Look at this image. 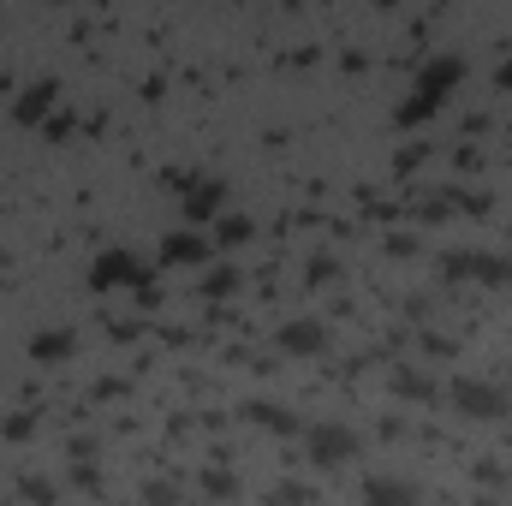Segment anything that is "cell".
<instances>
[{
	"instance_id": "obj_1",
	"label": "cell",
	"mask_w": 512,
	"mask_h": 506,
	"mask_svg": "<svg viewBox=\"0 0 512 506\" xmlns=\"http://www.w3.org/2000/svg\"><path fill=\"white\" fill-rule=\"evenodd\" d=\"M459 78H465V60H459V54H441V60H429V66H423V78H417V90H411V102L399 108V126H417V120H429V114L441 108V96H447Z\"/></svg>"
},
{
	"instance_id": "obj_16",
	"label": "cell",
	"mask_w": 512,
	"mask_h": 506,
	"mask_svg": "<svg viewBox=\"0 0 512 506\" xmlns=\"http://www.w3.org/2000/svg\"><path fill=\"white\" fill-rule=\"evenodd\" d=\"M203 489H209L215 501H227V495H233V477H227V471H209V483H203Z\"/></svg>"
},
{
	"instance_id": "obj_11",
	"label": "cell",
	"mask_w": 512,
	"mask_h": 506,
	"mask_svg": "<svg viewBox=\"0 0 512 506\" xmlns=\"http://www.w3.org/2000/svg\"><path fill=\"white\" fill-rule=\"evenodd\" d=\"M48 102H54V84H30V90H24V102H18V120H36Z\"/></svg>"
},
{
	"instance_id": "obj_5",
	"label": "cell",
	"mask_w": 512,
	"mask_h": 506,
	"mask_svg": "<svg viewBox=\"0 0 512 506\" xmlns=\"http://www.w3.org/2000/svg\"><path fill=\"white\" fill-rule=\"evenodd\" d=\"M96 286H149V274H143V262L131 251H102L96 256V274H90Z\"/></svg>"
},
{
	"instance_id": "obj_18",
	"label": "cell",
	"mask_w": 512,
	"mask_h": 506,
	"mask_svg": "<svg viewBox=\"0 0 512 506\" xmlns=\"http://www.w3.org/2000/svg\"><path fill=\"white\" fill-rule=\"evenodd\" d=\"M501 84H512V66H501Z\"/></svg>"
},
{
	"instance_id": "obj_2",
	"label": "cell",
	"mask_w": 512,
	"mask_h": 506,
	"mask_svg": "<svg viewBox=\"0 0 512 506\" xmlns=\"http://www.w3.org/2000/svg\"><path fill=\"white\" fill-rule=\"evenodd\" d=\"M304 453H310V465H352L358 459V435L346 429V423H316V429H304Z\"/></svg>"
},
{
	"instance_id": "obj_7",
	"label": "cell",
	"mask_w": 512,
	"mask_h": 506,
	"mask_svg": "<svg viewBox=\"0 0 512 506\" xmlns=\"http://www.w3.org/2000/svg\"><path fill=\"white\" fill-rule=\"evenodd\" d=\"M221 197H227L221 179H197V185L185 191V215H191V221H209V215L221 209Z\"/></svg>"
},
{
	"instance_id": "obj_13",
	"label": "cell",
	"mask_w": 512,
	"mask_h": 506,
	"mask_svg": "<svg viewBox=\"0 0 512 506\" xmlns=\"http://www.w3.org/2000/svg\"><path fill=\"white\" fill-rule=\"evenodd\" d=\"M393 387H399L405 399H429V393H435V387H429V376H417V370H399V376H393Z\"/></svg>"
},
{
	"instance_id": "obj_17",
	"label": "cell",
	"mask_w": 512,
	"mask_h": 506,
	"mask_svg": "<svg viewBox=\"0 0 512 506\" xmlns=\"http://www.w3.org/2000/svg\"><path fill=\"white\" fill-rule=\"evenodd\" d=\"M149 501L167 506V501H179V489H167V483H149Z\"/></svg>"
},
{
	"instance_id": "obj_9",
	"label": "cell",
	"mask_w": 512,
	"mask_h": 506,
	"mask_svg": "<svg viewBox=\"0 0 512 506\" xmlns=\"http://www.w3.org/2000/svg\"><path fill=\"white\" fill-rule=\"evenodd\" d=\"M167 262H203L209 256V239H197V233H179V239H167Z\"/></svg>"
},
{
	"instance_id": "obj_15",
	"label": "cell",
	"mask_w": 512,
	"mask_h": 506,
	"mask_svg": "<svg viewBox=\"0 0 512 506\" xmlns=\"http://www.w3.org/2000/svg\"><path fill=\"white\" fill-rule=\"evenodd\" d=\"M233 286H239V274H233V268H215V274H209V286H203V292H215V298H227V292H233Z\"/></svg>"
},
{
	"instance_id": "obj_10",
	"label": "cell",
	"mask_w": 512,
	"mask_h": 506,
	"mask_svg": "<svg viewBox=\"0 0 512 506\" xmlns=\"http://www.w3.org/2000/svg\"><path fill=\"white\" fill-rule=\"evenodd\" d=\"M245 417H251V423H268L274 435H292V429H298V417L280 411V405H245Z\"/></svg>"
},
{
	"instance_id": "obj_14",
	"label": "cell",
	"mask_w": 512,
	"mask_h": 506,
	"mask_svg": "<svg viewBox=\"0 0 512 506\" xmlns=\"http://www.w3.org/2000/svg\"><path fill=\"white\" fill-rule=\"evenodd\" d=\"M251 239V221H221V239L215 245H245Z\"/></svg>"
},
{
	"instance_id": "obj_6",
	"label": "cell",
	"mask_w": 512,
	"mask_h": 506,
	"mask_svg": "<svg viewBox=\"0 0 512 506\" xmlns=\"http://www.w3.org/2000/svg\"><path fill=\"white\" fill-rule=\"evenodd\" d=\"M447 274H483V280H512V256H477V251H459V256H447Z\"/></svg>"
},
{
	"instance_id": "obj_8",
	"label": "cell",
	"mask_w": 512,
	"mask_h": 506,
	"mask_svg": "<svg viewBox=\"0 0 512 506\" xmlns=\"http://www.w3.org/2000/svg\"><path fill=\"white\" fill-rule=\"evenodd\" d=\"M280 346H286V352H322V346H328V328H322V322H286V328H280Z\"/></svg>"
},
{
	"instance_id": "obj_4",
	"label": "cell",
	"mask_w": 512,
	"mask_h": 506,
	"mask_svg": "<svg viewBox=\"0 0 512 506\" xmlns=\"http://www.w3.org/2000/svg\"><path fill=\"white\" fill-rule=\"evenodd\" d=\"M364 506H423V489H417L411 477L382 471V477H370V483H364Z\"/></svg>"
},
{
	"instance_id": "obj_12",
	"label": "cell",
	"mask_w": 512,
	"mask_h": 506,
	"mask_svg": "<svg viewBox=\"0 0 512 506\" xmlns=\"http://www.w3.org/2000/svg\"><path fill=\"white\" fill-rule=\"evenodd\" d=\"M30 352H36V358H66V352H72V334H60V328H48V334H42V340H36Z\"/></svg>"
},
{
	"instance_id": "obj_3",
	"label": "cell",
	"mask_w": 512,
	"mask_h": 506,
	"mask_svg": "<svg viewBox=\"0 0 512 506\" xmlns=\"http://www.w3.org/2000/svg\"><path fill=\"white\" fill-rule=\"evenodd\" d=\"M453 405L471 417H507V393L489 381H453Z\"/></svg>"
}]
</instances>
